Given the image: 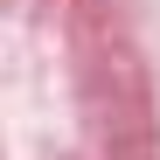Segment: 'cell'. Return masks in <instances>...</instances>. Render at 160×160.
I'll return each mask as SVG.
<instances>
[]
</instances>
